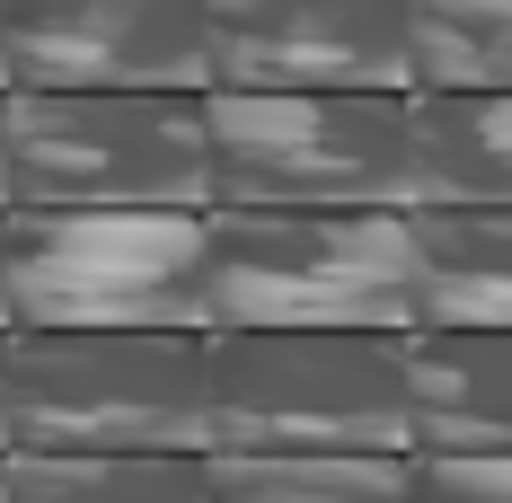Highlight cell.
I'll return each instance as SVG.
<instances>
[{
	"mask_svg": "<svg viewBox=\"0 0 512 503\" xmlns=\"http://www.w3.org/2000/svg\"><path fill=\"white\" fill-rule=\"evenodd\" d=\"M9 327H212V203H0Z\"/></svg>",
	"mask_w": 512,
	"mask_h": 503,
	"instance_id": "6da1fadb",
	"label": "cell"
},
{
	"mask_svg": "<svg viewBox=\"0 0 512 503\" xmlns=\"http://www.w3.org/2000/svg\"><path fill=\"white\" fill-rule=\"evenodd\" d=\"M204 451H407V327H204Z\"/></svg>",
	"mask_w": 512,
	"mask_h": 503,
	"instance_id": "7a4b0ae2",
	"label": "cell"
},
{
	"mask_svg": "<svg viewBox=\"0 0 512 503\" xmlns=\"http://www.w3.org/2000/svg\"><path fill=\"white\" fill-rule=\"evenodd\" d=\"M212 327H415L407 203H212Z\"/></svg>",
	"mask_w": 512,
	"mask_h": 503,
	"instance_id": "3957f363",
	"label": "cell"
},
{
	"mask_svg": "<svg viewBox=\"0 0 512 503\" xmlns=\"http://www.w3.org/2000/svg\"><path fill=\"white\" fill-rule=\"evenodd\" d=\"M0 451H204V327H9Z\"/></svg>",
	"mask_w": 512,
	"mask_h": 503,
	"instance_id": "277c9868",
	"label": "cell"
},
{
	"mask_svg": "<svg viewBox=\"0 0 512 503\" xmlns=\"http://www.w3.org/2000/svg\"><path fill=\"white\" fill-rule=\"evenodd\" d=\"M9 203H212L204 89H0Z\"/></svg>",
	"mask_w": 512,
	"mask_h": 503,
	"instance_id": "5b68a950",
	"label": "cell"
},
{
	"mask_svg": "<svg viewBox=\"0 0 512 503\" xmlns=\"http://www.w3.org/2000/svg\"><path fill=\"white\" fill-rule=\"evenodd\" d=\"M212 203H415V89H204Z\"/></svg>",
	"mask_w": 512,
	"mask_h": 503,
	"instance_id": "8992f818",
	"label": "cell"
},
{
	"mask_svg": "<svg viewBox=\"0 0 512 503\" xmlns=\"http://www.w3.org/2000/svg\"><path fill=\"white\" fill-rule=\"evenodd\" d=\"M9 89H212V0H9Z\"/></svg>",
	"mask_w": 512,
	"mask_h": 503,
	"instance_id": "52a82bcc",
	"label": "cell"
},
{
	"mask_svg": "<svg viewBox=\"0 0 512 503\" xmlns=\"http://www.w3.org/2000/svg\"><path fill=\"white\" fill-rule=\"evenodd\" d=\"M212 89H415L407 0H212Z\"/></svg>",
	"mask_w": 512,
	"mask_h": 503,
	"instance_id": "ba28073f",
	"label": "cell"
},
{
	"mask_svg": "<svg viewBox=\"0 0 512 503\" xmlns=\"http://www.w3.org/2000/svg\"><path fill=\"white\" fill-rule=\"evenodd\" d=\"M407 451H512V327H407Z\"/></svg>",
	"mask_w": 512,
	"mask_h": 503,
	"instance_id": "9c48e42d",
	"label": "cell"
},
{
	"mask_svg": "<svg viewBox=\"0 0 512 503\" xmlns=\"http://www.w3.org/2000/svg\"><path fill=\"white\" fill-rule=\"evenodd\" d=\"M415 327H512V203H407Z\"/></svg>",
	"mask_w": 512,
	"mask_h": 503,
	"instance_id": "30bf717a",
	"label": "cell"
},
{
	"mask_svg": "<svg viewBox=\"0 0 512 503\" xmlns=\"http://www.w3.org/2000/svg\"><path fill=\"white\" fill-rule=\"evenodd\" d=\"M415 203H512V89H415Z\"/></svg>",
	"mask_w": 512,
	"mask_h": 503,
	"instance_id": "8fae6325",
	"label": "cell"
},
{
	"mask_svg": "<svg viewBox=\"0 0 512 503\" xmlns=\"http://www.w3.org/2000/svg\"><path fill=\"white\" fill-rule=\"evenodd\" d=\"M9 503H212V451H0Z\"/></svg>",
	"mask_w": 512,
	"mask_h": 503,
	"instance_id": "7c38bea8",
	"label": "cell"
},
{
	"mask_svg": "<svg viewBox=\"0 0 512 503\" xmlns=\"http://www.w3.org/2000/svg\"><path fill=\"white\" fill-rule=\"evenodd\" d=\"M415 451H212V503H407Z\"/></svg>",
	"mask_w": 512,
	"mask_h": 503,
	"instance_id": "4fadbf2b",
	"label": "cell"
},
{
	"mask_svg": "<svg viewBox=\"0 0 512 503\" xmlns=\"http://www.w3.org/2000/svg\"><path fill=\"white\" fill-rule=\"evenodd\" d=\"M415 89H512V0H407Z\"/></svg>",
	"mask_w": 512,
	"mask_h": 503,
	"instance_id": "5bb4252c",
	"label": "cell"
},
{
	"mask_svg": "<svg viewBox=\"0 0 512 503\" xmlns=\"http://www.w3.org/2000/svg\"><path fill=\"white\" fill-rule=\"evenodd\" d=\"M407 503H512V451H415Z\"/></svg>",
	"mask_w": 512,
	"mask_h": 503,
	"instance_id": "9a60e30c",
	"label": "cell"
},
{
	"mask_svg": "<svg viewBox=\"0 0 512 503\" xmlns=\"http://www.w3.org/2000/svg\"><path fill=\"white\" fill-rule=\"evenodd\" d=\"M0 345H9V327H0ZM0 433H9V362H0Z\"/></svg>",
	"mask_w": 512,
	"mask_h": 503,
	"instance_id": "2e32d148",
	"label": "cell"
},
{
	"mask_svg": "<svg viewBox=\"0 0 512 503\" xmlns=\"http://www.w3.org/2000/svg\"><path fill=\"white\" fill-rule=\"evenodd\" d=\"M0 89H9V0H0Z\"/></svg>",
	"mask_w": 512,
	"mask_h": 503,
	"instance_id": "e0dca14e",
	"label": "cell"
},
{
	"mask_svg": "<svg viewBox=\"0 0 512 503\" xmlns=\"http://www.w3.org/2000/svg\"><path fill=\"white\" fill-rule=\"evenodd\" d=\"M0 203H9V168H0Z\"/></svg>",
	"mask_w": 512,
	"mask_h": 503,
	"instance_id": "ac0fdd59",
	"label": "cell"
},
{
	"mask_svg": "<svg viewBox=\"0 0 512 503\" xmlns=\"http://www.w3.org/2000/svg\"><path fill=\"white\" fill-rule=\"evenodd\" d=\"M0 503H9V468H0Z\"/></svg>",
	"mask_w": 512,
	"mask_h": 503,
	"instance_id": "d6986e66",
	"label": "cell"
},
{
	"mask_svg": "<svg viewBox=\"0 0 512 503\" xmlns=\"http://www.w3.org/2000/svg\"><path fill=\"white\" fill-rule=\"evenodd\" d=\"M0 327H9V301H0Z\"/></svg>",
	"mask_w": 512,
	"mask_h": 503,
	"instance_id": "ffe728a7",
	"label": "cell"
}]
</instances>
